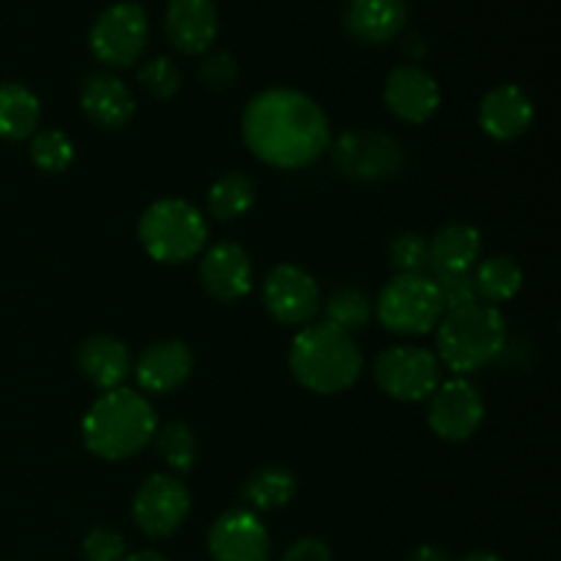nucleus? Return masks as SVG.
Wrapping results in <instances>:
<instances>
[{
	"instance_id": "obj_22",
	"label": "nucleus",
	"mask_w": 561,
	"mask_h": 561,
	"mask_svg": "<svg viewBox=\"0 0 561 561\" xmlns=\"http://www.w3.org/2000/svg\"><path fill=\"white\" fill-rule=\"evenodd\" d=\"M482 255V236L474 225H444L431 239V268L436 274L474 272Z\"/></svg>"
},
{
	"instance_id": "obj_34",
	"label": "nucleus",
	"mask_w": 561,
	"mask_h": 561,
	"mask_svg": "<svg viewBox=\"0 0 561 561\" xmlns=\"http://www.w3.org/2000/svg\"><path fill=\"white\" fill-rule=\"evenodd\" d=\"M239 77V64L230 53H208L201 64V80L203 85L211 91H225Z\"/></svg>"
},
{
	"instance_id": "obj_9",
	"label": "nucleus",
	"mask_w": 561,
	"mask_h": 561,
	"mask_svg": "<svg viewBox=\"0 0 561 561\" xmlns=\"http://www.w3.org/2000/svg\"><path fill=\"white\" fill-rule=\"evenodd\" d=\"M192 510V493L184 480L173 474H153L137 488L131 515L142 535L162 540L175 535Z\"/></svg>"
},
{
	"instance_id": "obj_29",
	"label": "nucleus",
	"mask_w": 561,
	"mask_h": 561,
	"mask_svg": "<svg viewBox=\"0 0 561 561\" xmlns=\"http://www.w3.org/2000/svg\"><path fill=\"white\" fill-rule=\"evenodd\" d=\"M31 162L42 173H64L75 162V146L60 129H44L31 137Z\"/></svg>"
},
{
	"instance_id": "obj_37",
	"label": "nucleus",
	"mask_w": 561,
	"mask_h": 561,
	"mask_svg": "<svg viewBox=\"0 0 561 561\" xmlns=\"http://www.w3.org/2000/svg\"><path fill=\"white\" fill-rule=\"evenodd\" d=\"M124 561H168V559L157 551H137V553H126Z\"/></svg>"
},
{
	"instance_id": "obj_27",
	"label": "nucleus",
	"mask_w": 561,
	"mask_h": 561,
	"mask_svg": "<svg viewBox=\"0 0 561 561\" xmlns=\"http://www.w3.org/2000/svg\"><path fill=\"white\" fill-rule=\"evenodd\" d=\"M153 444H157L159 460L168 469H173L175 474L192 471V466L197 460V438L190 425H184V422H168V425L157 427Z\"/></svg>"
},
{
	"instance_id": "obj_4",
	"label": "nucleus",
	"mask_w": 561,
	"mask_h": 561,
	"mask_svg": "<svg viewBox=\"0 0 561 561\" xmlns=\"http://www.w3.org/2000/svg\"><path fill=\"white\" fill-rule=\"evenodd\" d=\"M504 343H507V321L499 307L485 301L444 312L436 327V359L458 376H469L491 365L504 351Z\"/></svg>"
},
{
	"instance_id": "obj_7",
	"label": "nucleus",
	"mask_w": 561,
	"mask_h": 561,
	"mask_svg": "<svg viewBox=\"0 0 561 561\" xmlns=\"http://www.w3.org/2000/svg\"><path fill=\"white\" fill-rule=\"evenodd\" d=\"M373 378L387 398L400 403L427 400L442 383V362L420 345H392L378 354Z\"/></svg>"
},
{
	"instance_id": "obj_33",
	"label": "nucleus",
	"mask_w": 561,
	"mask_h": 561,
	"mask_svg": "<svg viewBox=\"0 0 561 561\" xmlns=\"http://www.w3.org/2000/svg\"><path fill=\"white\" fill-rule=\"evenodd\" d=\"M82 557L85 561H124L126 540L115 529L99 526V529L88 531L82 540Z\"/></svg>"
},
{
	"instance_id": "obj_20",
	"label": "nucleus",
	"mask_w": 561,
	"mask_h": 561,
	"mask_svg": "<svg viewBox=\"0 0 561 561\" xmlns=\"http://www.w3.org/2000/svg\"><path fill=\"white\" fill-rule=\"evenodd\" d=\"M334 162L354 179H381L398 170L400 148L381 135H348L334 148Z\"/></svg>"
},
{
	"instance_id": "obj_25",
	"label": "nucleus",
	"mask_w": 561,
	"mask_h": 561,
	"mask_svg": "<svg viewBox=\"0 0 561 561\" xmlns=\"http://www.w3.org/2000/svg\"><path fill=\"white\" fill-rule=\"evenodd\" d=\"M474 285L480 301L496 307L518 296V290L524 288V272L513 257L493 255L474 268Z\"/></svg>"
},
{
	"instance_id": "obj_12",
	"label": "nucleus",
	"mask_w": 561,
	"mask_h": 561,
	"mask_svg": "<svg viewBox=\"0 0 561 561\" xmlns=\"http://www.w3.org/2000/svg\"><path fill=\"white\" fill-rule=\"evenodd\" d=\"M214 561H272V537L252 510H228L208 531Z\"/></svg>"
},
{
	"instance_id": "obj_38",
	"label": "nucleus",
	"mask_w": 561,
	"mask_h": 561,
	"mask_svg": "<svg viewBox=\"0 0 561 561\" xmlns=\"http://www.w3.org/2000/svg\"><path fill=\"white\" fill-rule=\"evenodd\" d=\"M460 561H504V559L496 557V553H491V551H471V553H466Z\"/></svg>"
},
{
	"instance_id": "obj_31",
	"label": "nucleus",
	"mask_w": 561,
	"mask_h": 561,
	"mask_svg": "<svg viewBox=\"0 0 561 561\" xmlns=\"http://www.w3.org/2000/svg\"><path fill=\"white\" fill-rule=\"evenodd\" d=\"M137 80H140V85L146 88L153 99H170L179 93L181 71L173 60L164 58V55H159V58L146 60V64L140 66V71H137Z\"/></svg>"
},
{
	"instance_id": "obj_14",
	"label": "nucleus",
	"mask_w": 561,
	"mask_h": 561,
	"mask_svg": "<svg viewBox=\"0 0 561 561\" xmlns=\"http://www.w3.org/2000/svg\"><path fill=\"white\" fill-rule=\"evenodd\" d=\"M195 370V356L181 340H159L148 345L131 365L137 383L148 394H170L184 387Z\"/></svg>"
},
{
	"instance_id": "obj_10",
	"label": "nucleus",
	"mask_w": 561,
	"mask_h": 561,
	"mask_svg": "<svg viewBox=\"0 0 561 561\" xmlns=\"http://www.w3.org/2000/svg\"><path fill=\"white\" fill-rule=\"evenodd\" d=\"M485 420V400L466 378L438 383L427 398V425L442 442H469Z\"/></svg>"
},
{
	"instance_id": "obj_32",
	"label": "nucleus",
	"mask_w": 561,
	"mask_h": 561,
	"mask_svg": "<svg viewBox=\"0 0 561 561\" xmlns=\"http://www.w3.org/2000/svg\"><path fill=\"white\" fill-rule=\"evenodd\" d=\"M436 288L442 296L444 312L460 310V307H469L474 301H480L474 285V272H455V274H436Z\"/></svg>"
},
{
	"instance_id": "obj_13",
	"label": "nucleus",
	"mask_w": 561,
	"mask_h": 561,
	"mask_svg": "<svg viewBox=\"0 0 561 561\" xmlns=\"http://www.w3.org/2000/svg\"><path fill=\"white\" fill-rule=\"evenodd\" d=\"M383 102L405 124H427L442 107V88L422 66L400 64L383 82Z\"/></svg>"
},
{
	"instance_id": "obj_15",
	"label": "nucleus",
	"mask_w": 561,
	"mask_h": 561,
	"mask_svg": "<svg viewBox=\"0 0 561 561\" xmlns=\"http://www.w3.org/2000/svg\"><path fill=\"white\" fill-rule=\"evenodd\" d=\"M252 261L233 241H219L201 261V283L217 301H239L252 290Z\"/></svg>"
},
{
	"instance_id": "obj_35",
	"label": "nucleus",
	"mask_w": 561,
	"mask_h": 561,
	"mask_svg": "<svg viewBox=\"0 0 561 561\" xmlns=\"http://www.w3.org/2000/svg\"><path fill=\"white\" fill-rule=\"evenodd\" d=\"M283 561H332V551L318 537H305V540H296L294 546H288Z\"/></svg>"
},
{
	"instance_id": "obj_8",
	"label": "nucleus",
	"mask_w": 561,
	"mask_h": 561,
	"mask_svg": "<svg viewBox=\"0 0 561 561\" xmlns=\"http://www.w3.org/2000/svg\"><path fill=\"white\" fill-rule=\"evenodd\" d=\"M91 53L113 69H126L148 44V14L140 3L121 0L104 9L91 25Z\"/></svg>"
},
{
	"instance_id": "obj_5",
	"label": "nucleus",
	"mask_w": 561,
	"mask_h": 561,
	"mask_svg": "<svg viewBox=\"0 0 561 561\" xmlns=\"http://www.w3.org/2000/svg\"><path fill=\"white\" fill-rule=\"evenodd\" d=\"M137 239L157 263H186L206 250V217L192 203L164 197L151 203L137 222Z\"/></svg>"
},
{
	"instance_id": "obj_6",
	"label": "nucleus",
	"mask_w": 561,
	"mask_h": 561,
	"mask_svg": "<svg viewBox=\"0 0 561 561\" xmlns=\"http://www.w3.org/2000/svg\"><path fill=\"white\" fill-rule=\"evenodd\" d=\"M373 307L381 327L403 337L431 334L444 316L436 279L427 274H398L383 285Z\"/></svg>"
},
{
	"instance_id": "obj_11",
	"label": "nucleus",
	"mask_w": 561,
	"mask_h": 561,
	"mask_svg": "<svg viewBox=\"0 0 561 561\" xmlns=\"http://www.w3.org/2000/svg\"><path fill=\"white\" fill-rule=\"evenodd\" d=\"M263 305L283 327H307L321 310L316 277L294 263H279L263 279Z\"/></svg>"
},
{
	"instance_id": "obj_2",
	"label": "nucleus",
	"mask_w": 561,
	"mask_h": 561,
	"mask_svg": "<svg viewBox=\"0 0 561 561\" xmlns=\"http://www.w3.org/2000/svg\"><path fill=\"white\" fill-rule=\"evenodd\" d=\"M157 411L140 392L121 387L93 400L82 416V444L102 460H129L153 442Z\"/></svg>"
},
{
	"instance_id": "obj_23",
	"label": "nucleus",
	"mask_w": 561,
	"mask_h": 561,
	"mask_svg": "<svg viewBox=\"0 0 561 561\" xmlns=\"http://www.w3.org/2000/svg\"><path fill=\"white\" fill-rule=\"evenodd\" d=\"M42 102L22 82H0V140L20 142L36 135Z\"/></svg>"
},
{
	"instance_id": "obj_16",
	"label": "nucleus",
	"mask_w": 561,
	"mask_h": 561,
	"mask_svg": "<svg viewBox=\"0 0 561 561\" xmlns=\"http://www.w3.org/2000/svg\"><path fill=\"white\" fill-rule=\"evenodd\" d=\"M535 121V104L520 85L504 82L491 88L480 102V126L491 140L513 142L529 131Z\"/></svg>"
},
{
	"instance_id": "obj_26",
	"label": "nucleus",
	"mask_w": 561,
	"mask_h": 561,
	"mask_svg": "<svg viewBox=\"0 0 561 561\" xmlns=\"http://www.w3.org/2000/svg\"><path fill=\"white\" fill-rule=\"evenodd\" d=\"M255 181L247 173H225L222 179H217L208 190V214L219 222H230V219H239L255 206Z\"/></svg>"
},
{
	"instance_id": "obj_24",
	"label": "nucleus",
	"mask_w": 561,
	"mask_h": 561,
	"mask_svg": "<svg viewBox=\"0 0 561 561\" xmlns=\"http://www.w3.org/2000/svg\"><path fill=\"white\" fill-rule=\"evenodd\" d=\"M296 477L288 469H279V466H266V469L255 471L250 480L241 488V499L252 507V513H272V510L285 507L290 504V499L296 496Z\"/></svg>"
},
{
	"instance_id": "obj_3",
	"label": "nucleus",
	"mask_w": 561,
	"mask_h": 561,
	"mask_svg": "<svg viewBox=\"0 0 561 561\" xmlns=\"http://www.w3.org/2000/svg\"><path fill=\"white\" fill-rule=\"evenodd\" d=\"M290 373L316 394H340L362 376V351L356 340L332 323H310L290 343Z\"/></svg>"
},
{
	"instance_id": "obj_17",
	"label": "nucleus",
	"mask_w": 561,
	"mask_h": 561,
	"mask_svg": "<svg viewBox=\"0 0 561 561\" xmlns=\"http://www.w3.org/2000/svg\"><path fill=\"white\" fill-rule=\"evenodd\" d=\"M219 14L214 0H170L164 11V36L179 53H208L217 38Z\"/></svg>"
},
{
	"instance_id": "obj_21",
	"label": "nucleus",
	"mask_w": 561,
	"mask_h": 561,
	"mask_svg": "<svg viewBox=\"0 0 561 561\" xmlns=\"http://www.w3.org/2000/svg\"><path fill=\"white\" fill-rule=\"evenodd\" d=\"M77 365L82 376L102 392L124 387L131 373V356L121 340L107 337V334H93L77 351Z\"/></svg>"
},
{
	"instance_id": "obj_28",
	"label": "nucleus",
	"mask_w": 561,
	"mask_h": 561,
	"mask_svg": "<svg viewBox=\"0 0 561 561\" xmlns=\"http://www.w3.org/2000/svg\"><path fill=\"white\" fill-rule=\"evenodd\" d=\"M323 312H327V323L351 334L367 327L373 316V301L359 288H337L323 305Z\"/></svg>"
},
{
	"instance_id": "obj_30",
	"label": "nucleus",
	"mask_w": 561,
	"mask_h": 561,
	"mask_svg": "<svg viewBox=\"0 0 561 561\" xmlns=\"http://www.w3.org/2000/svg\"><path fill=\"white\" fill-rule=\"evenodd\" d=\"M389 263L398 274H425L431 268V241L414 230H403L389 241Z\"/></svg>"
},
{
	"instance_id": "obj_19",
	"label": "nucleus",
	"mask_w": 561,
	"mask_h": 561,
	"mask_svg": "<svg viewBox=\"0 0 561 561\" xmlns=\"http://www.w3.org/2000/svg\"><path fill=\"white\" fill-rule=\"evenodd\" d=\"M80 104L88 118L102 129H124L135 115L137 102L124 80L107 71H93L85 77L80 91Z\"/></svg>"
},
{
	"instance_id": "obj_1",
	"label": "nucleus",
	"mask_w": 561,
	"mask_h": 561,
	"mask_svg": "<svg viewBox=\"0 0 561 561\" xmlns=\"http://www.w3.org/2000/svg\"><path fill=\"white\" fill-rule=\"evenodd\" d=\"M241 135L261 162L283 170L307 168L332 142L321 104L296 88H266L252 96L241 115Z\"/></svg>"
},
{
	"instance_id": "obj_36",
	"label": "nucleus",
	"mask_w": 561,
	"mask_h": 561,
	"mask_svg": "<svg viewBox=\"0 0 561 561\" xmlns=\"http://www.w3.org/2000/svg\"><path fill=\"white\" fill-rule=\"evenodd\" d=\"M405 561H453V557L438 546H420L405 557Z\"/></svg>"
},
{
	"instance_id": "obj_18",
	"label": "nucleus",
	"mask_w": 561,
	"mask_h": 561,
	"mask_svg": "<svg viewBox=\"0 0 561 561\" xmlns=\"http://www.w3.org/2000/svg\"><path fill=\"white\" fill-rule=\"evenodd\" d=\"M409 20L405 0H348L343 25L359 44H387L400 36Z\"/></svg>"
}]
</instances>
